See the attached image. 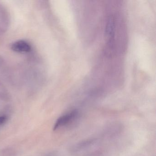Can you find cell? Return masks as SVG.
<instances>
[{"label":"cell","instance_id":"6da1fadb","mask_svg":"<svg viewBox=\"0 0 156 156\" xmlns=\"http://www.w3.org/2000/svg\"><path fill=\"white\" fill-rule=\"evenodd\" d=\"M72 151L76 156H101L103 152L96 139L87 140L76 144Z\"/></svg>","mask_w":156,"mask_h":156},{"label":"cell","instance_id":"7a4b0ae2","mask_svg":"<svg viewBox=\"0 0 156 156\" xmlns=\"http://www.w3.org/2000/svg\"><path fill=\"white\" fill-rule=\"evenodd\" d=\"M79 115V111L77 109H73L61 116L55 122L53 130H56L71 125L77 119Z\"/></svg>","mask_w":156,"mask_h":156},{"label":"cell","instance_id":"3957f363","mask_svg":"<svg viewBox=\"0 0 156 156\" xmlns=\"http://www.w3.org/2000/svg\"><path fill=\"white\" fill-rule=\"evenodd\" d=\"M30 45L25 41H20L16 42L12 44V49L19 53L29 52L31 50Z\"/></svg>","mask_w":156,"mask_h":156},{"label":"cell","instance_id":"277c9868","mask_svg":"<svg viewBox=\"0 0 156 156\" xmlns=\"http://www.w3.org/2000/svg\"><path fill=\"white\" fill-rule=\"evenodd\" d=\"M115 18L114 16H109L107 22L105 29V36L109 38L115 35Z\"/></svg>","mask_w":156,"mask_h":156},{"label":"cell","instance_id":"5b68a950","mask_svg":"<svg viewBox=\"0 0 156 156\" xmlns=\"http://www.w3.org/2000/svg\"><path fill=\"white\" fill-rule=\"evenodd\" d=\"M115 35L108 38V41L105 48L104 53L106 56L111 57L115 52Z\"/></svg>","mask_w":156,"mask_h":156},{"label":"cell","instance_id":"8992f818","mask_svg":"<svg viewBox=\"0 0 156 156\" xmlns=\"http://www.w3.org/2000/svg\"><path fill=\"white\" fill-rule=\"evenodd\" d=\"M9 117L6 115H0V126L4 125L8 121Z\"/></svg>","mask_w":156,"mask_h":156}]
</instances>
